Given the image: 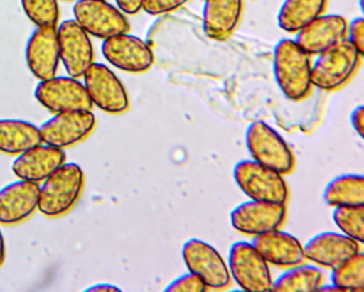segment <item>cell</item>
<instances>
[{"mask_svg": "<svg viewBox=\"0 0 364 292\" xmlns=\"http://www.w3.org/2000/svg\"><path fill=\"white\" fill-rule=\"evenodd\" d=\"M348 40L362 55H364V21L363 17H355L347 21L346 36Z\"/></svg>", "mask_w": 364, "mask_h": 292, "instance_id": "4dcf8cb0", "label": "cell"}, {"mask_svg": "<svg viewBox=\"0 0 364 292\" xmlns=\"http://www.w3.org/2000/svg\"><path fill=\"white\" fill-rule=\"evenodd\" d=\"M328 0H283L277 13V25L294 34L313 19L325 13Z\"/></svg>", "mask_w": 364, "mask_h": 292, "instance_id": "cb8c5ba5", "label": "cell"}, {"mask_svg": "<svg viewBox=\"0 0 364 292\" xmlns=\"http://www.w3.org/2000/svg\"><path fill=\"white\" fill-rule=\"evenodd\" d=\"M182 258L187 270L199 277L208 289L223 290L231 285L227 262L210 243L188 239L183 244Z\"/></svg>", "mask_w": 364, "mask_h": 292, "instance_id": "ba28073f", "label": "cell"}, {"mask_svg": "<svg viewBox=\"0 0 364 292\" xmlns=\"http://www.w3.org/2000/svg\"><path fill=\"white\" fill-rule=\"evenodd\" d=\"M97 126L91 110H72L54 113L39 127L42 143L57 148L74 146L88 138Z\"/></svg>", "mask_w": 364, "mask_h": 292, "instance_id": "30bf717a", "label": "cell"}, {"mask_svg": "<svg viewBox=\"0 0 364 292\" xmlns=\"http://www.w3.org/2000/svg\"><path fill=\"white\" fill-rule=\"evenodd\" d=\"M25 59L31 74L39 79L56 76L60 63L57 27H37L25 47Z\"/></svg>", "mask_w": 364, "mask_h": 292, "instance_id": "9a60e30c", "label": "cell"}, {"mask_svg": "<svg viewBox=\"0 0 364 292\" xmlns=\"http://www.w3.org/2000/svg\"><path fill=\"white\" fill-rule=\"evenodd\" d=\"M85 291L87 292H119L122 291L120 288L117 286L112 285V283H97V285L91 286V287L86 288Z\"/></svg>", "mask_w": 364, "mask_h": 292, "instance_id": "836d02e7", "label": "cell"}, {"mask_svg": "<svg viewBox=\"0 0 364 292\" xmlns=\"http://www.w3.org/2000/svg\"><path fill=\"white\" fill-rule=\"evenodd\" d=\"M82 78L93 106L108 114H122L129 110V93L109 66L95 61Z\"/></svg>", "mask_w": 364, "mask_h": 292, "instance_id": "52a82bcc", "label": "cell"}, {"mask_svg": "<svg viewBox=\"0 0 364 292\" xmlns=\"http://www.w3.org/2000/svg\"><path fill=\"white\" fill-rule=\"evenodd\" d=\"M85 187V173L75 162H65L39 187L38 210L48 217H60L75 206Z\"/></svg>", "mask_w": 364, "mask_h": 292, "instance_id": "7a4b0ae2", "label": "cell"}, {"mask_svg": "<svg viewBox=\"0 0 364 292\" xmlns=\"http://www.w3.org/2000/svg\"><path fill=\"white\" fill-rule=\"evenodd\" d=\"M6 259V243L3 232L0 230V266H3Z\"/></svg>", "mask_w": 364, "mask_h": 292, "instance_id": "e575fe53", "label": "cell"}, {"mask_svg": "<svg viewBox=\"0 0 364 292\" xmlns=\"http://www.w3.org/2000/svg\"><path fill=\"white\" fill-rule=\"evenodd\" d=\"M39 127L20 119H0V153L16 156L41 144Z\"/></svg>", "mask_w": 364, "mask_h": 292, "instance_id": "7402d4cb", "label": "cell"}, {"mask_svg": "<svg viewBox=\"0 0 364 292\" xmlns=\"http://www.w3.org/2000/svg\"><path fill=\"white\" fill-rule=\"evenodd\" d=\"M191 0H144L142 11L152 16L167 14L182 8Z\"/></svg>", "mask_w": 364, "mask_h": 292, "instance_id": "f546056e", "label": "cell"}, {"mask_svg": "<svg viewBox=\"0 0 364 292\" xmlns=\"http://www.w3.org/2000/svg\"><path fill=\"white\" fill-rule=\"evenodd\" d=\"M233 177L240 191L250 200L287 204L289 188L283 175L251 159L234 166Z\"/></svg>", "mask_w": 364, "mask_h": 292, "instance_id": "5b68a950", "label": "cell"}, {"mask_svg": "<svg viewBox=\"0 0 364 292\" xmlns=\"http://www.w3.org/2000/svg\"><path fill=\"white\" fill-rule=\"evenodd\" d=\"M323 198L329 207L364 205V177L361 174H342L326 185Z\"/></svg>", "mask_w": 364, "mask_h": 292, "instance_id": "d4e9b609", "label": "cell"}, {"mask_svg": "<svg viewBox=\"0 0 364 292\" xmlns=\"http://www.w3.org/2000/svg\"><path fill=\"white\" fill-rule=\"evenodd\" d=\"M362 57L347 40H341L315 55L311 65L313 87L328 92L340 90L355 76Z\"/></svg>", "mask_w": 364, "mask_h": 292, "instance_id": "3957f363", "label": "cell"}, {"mask_svg": "<svg viewBox=\"0 0 364 292\" xmlns=\"http://www.w3.org/2000/svg\"><path fill=\"white\" fill-rule=\"evenodd\" d=\"M346 26L342 15L323 13L294 33L293 40L312 57L345 40Z\"/></svg>", "mask_w": 364, "mask_h": 292, "instance_id": "d6986e66", "label": "cell"}, {"mask_svg": "<svg viewBox=\"0 0 364 292\" xmlns=\"http://www.w3.org/2000/svg\"><path fill=\"white\" fill-rule=\"evenodd\" d=\"M361 244L338 232H321L311 237L304 245L306 260L321 266L332 269L357 254Z\"/></svg>", "mask_w": 364, "mask_h": 292, "instance_id": "2e32d148", "label": "cell"}, {"mask_svg": "<svg viewBox=\"0 0 364 292\" xmlns=\"http://www.w3.org/2000/svg\"><path fill=\"white\" fill-rule=\"evenodd\" d=\"M363 119L364 108L362 104H360V106L355 107L350 113L351 126H353V130H355V134H357L360 138H363Z\"/></svg>", "mask_w": 364, "mask_h": 292, "instance_id": "d6a6232c", "label": "cell"}, {"mask_svg": "<svg viewBox=\"0 0 364 292\" xmlns=\"http://www.w3.org/2000/svg\"><path fill=\"white\" fill-rule=\"evenodd\" d=\"M59 53L68 75L80 78L95 62V49L90 36L74 18L65 19L57 26Z\"/></svg>", "mask_w": 364, "mask_h": 292, "instance_id": "5bb4252c", "label": "cell"}, {"mask_svg": "<svg viewBox=\"0 0 364 292\" xmlns=\"http://www.w3.org/2000/svg\"><path fill=\"white\" fill-rule=\"evenodd\" d=\"M39 183L18 179L0 189V224L16 225L38 210Z\"/></svg>", "mask_w": 364, "mask_h": 292, "instance_id": "ac0fdd59", "label": "cell"}, {"mask_svg": "<svg viewBox=\"0 0 364 292\" xmlns=\"http://www.w3.org/2000/svg\"><path fill=\"white\" fill-rule=\"evenodd\" d=\"M228 269L232 281L244 291L268 292L272 283L269 264L250 241L232 243L228 255Z\"/></svg>", "mask_w": 364, "mask_h": 292, "instance_id": "8992f818", "label": "cell"}, {"mask_svg": "<svg viewBox=\"0 0 364 292\" xmlns=\"http://www.w3.org/2000/svg\"><path fill=\"white\" fill-rule=\"evenodd\" d=\"M330 281L342 292L363 291L364 254L361 251L330 269Z\"/></svg>", "mask_w": 364, "mask_h": 292, "instance_id": "484cf974", "label": "cell"}, {"mask_svg": "<svg viewBox=\"0 0 364 292\" xmlns=\"http://www.w3.org/2000/svg\"><path fill=\"white\" fill-rule=\"evenodd\" d=\"M114 1H116V6L125 15L133 16L142 11L144 0H114Z\"/></svg>", "mask_w": 364, "mask_h": 292, "instance_id": "1f68e13d", "label": "cell"}, {"mask_svg": "<svg viewBox=\"0 0 364 292\" xmlns=\"http://www.w3.org/2000/svg\"><path fill=\"white\" fill-rule=\"evenodd\" d=\"M63 1H75V0H63Z\"/></svg>", "mask_w": 364, "mask_h": 292, "instance_id": "d590c367", "label": "cell"}, {"mask_svg": "<svg viewBox=\"0 0 364 292\" xmlns=\"http://www.w3.org/2000/svg\"><path fill=\"white\" fill-rule=\"evenodd\" d=\"M332 220L340 232L359 244L364 242V205L333 207Z\"/></svg>", "mask_w": 364, "mask_h": 292, "instance_id": "4316f807", "label": "cell"}, {"mask_svg": "<svg viewBox=\"0 0 364 292\" xmlns=\"http://www.w3.org/2000/svg\"><path fill=\"white\" fill-rule=\"evenodd\" d=\"M35 98L52 113L93 108L84 82L69 75L39 80L36 85Z\"/></svg>", "mask_w": 364, "mask_h": 292, "instance_id": "8fae6325", "label": "cell"}, {"mask_svg": "<svg viewBox=\"0 0 364 292\" xmlns=\"http://www.w3.org/2000/svg\"><path fill=\"white\" fill-rule=\"evenodd\" d=\"M65 160V149L41 143L16 155L11 168L18 179L39 183L63 166Z\"/></svg>", "mask_w": 364, "mask_h": 292, "instance_id": "ffe728a7", "label": "cell"}, {"mask_svg": "<svg viewBox=\"0 0 364 292\" xmlns=\"http://www.w3.org/2000/svg\"><path fill=\"white\" fill-rule=\"evenodd\" d=\"M73 15L89 36L101 40L131 29L127 15L108 0H75Z\"/></svg>", "mask_w": 364, "mask_h": 292, "instance_id": "9c48e42d", "label": "cell"}, {"mask_svg": "<svg viewBox=\"0 0 364 292\" xmlns=\"http://www.w3.org/2000/svg\"><path fill=\"white\" fill-rule=\"evenodd\" d=\"M208 290L203 281L196 276L193 273L188 272L176 277L167 287L164 289L166 292H203Z\"/></svg>", "mask_w": 364, "mask_h": 292, "instance_id": "f1b7e54d", "label": "cell"}, {"mask_svg": "<svg viewBox=\"0 0 364 292\" xmlns=\"http://www.w3.org/2000/svg\"><path fill=\"white\" fill-rule=\"evenodd\" d=\"M250 243L272 266L285 269L306 261L299 239L281 228L251 237Z\"/></svg>", "mask_w": 364, "mask_h": 292, "instance_id": "e0dca14e", "label": "cell"}, {"mask_svg": "<svg viewBox=\"0 0 364 292\" xmlns=\"http://www.w3.org/2000/svg\"><path fill=\"white\" fill-rule=\"evenodd\" d=\"M323 281H325V274L321 266L304 261L295 266H287L276 279H272L270 291H317Z\"/></svg>", "mask_w": 364, "mask_h": 292, "instance_id": "603a6c76", "label": "cell"}, {"mask_svg": "<svg viewBox=\"0 0 364 292\" xmlns=\"http://www.w3.org/2000/svg\"><path fill=\"white\" fill-rule=\"evenodd\" d=\"M59 0H21L27 18L36 27H57L60 19Z\"/></svg>", "mask_w": 364, "mask_h": 292, "instance_id": "83f0119b", "label": "cell"}, {"mask_svg": "<svg viewBox=\"0 0 364 292\" xmlns=\"http://www.w3.org/2000/svg\"><path fill=\"white\" fill-rule=\"evenodd\" d=\"M287 215V204L249 198L232 209L230 222L236 232L253 237L281 228Z\"/></svg>", "mask_w": 364, "mask_h": 292, "instance_id": "4fadbf2b", "label": "cell"}, {"mask_svg": "<svg viewBox=\"0 0 364 292\" xmlns=\"http://www.w3.org/2000/svg\"><path fill=\"white\" fill-rule=\"evenodd\" d=\"M101 51L110 65L131 74L148 72L154 64V53L150 45L129 31L103 40Z\"/></svg>", "mask_w": 364, "mask_h": 292, "instance_id": "7c38bea8", "label": "cell"}, {"mask_svg": "<svg viewBox=\"0 0 364 292\" xmlns=\"http://www.w3.org/2000/svg\"><path fill=\"white\" fill-rule=\"evenodd\" d=\"M244 0H204L202 30L210 40H225L240 25Z\"/></svg>", "mask_w": 364, "mask_h": 292, "instance_id": "44dd1931", "label": "cell"}, {"mask_svg": "<svg viewBox=\"0 0 364 292\" xmlns=\"http://www.w3.org/2000/svg\"><path fill=\"white\" fill-rule=\"evenodd\" d=\"M245 143L250 158L282 175L289 174L296 160L283 136L264 121H253L245 132Z\"/></svg>", "mask_w": 364, "mask_h": 292, "instance_id": "277c9868", "label": "cell"}, {"mask_svg": "<svg viewBox=\"0 0 364 292\" xmlns=\"http://www.w3.org/2000/svg\"><path fill=\"white\" fill-rule=\"evenodd\" d=\"M311 55L293 38H282L272 51V72L279 90L287 99L301 102L312 91Z\"/></svg>", "mask_w": 364, "mask_h": 292, "instance_id": "6da1fadb", "label": "cell"}]
</instances>
